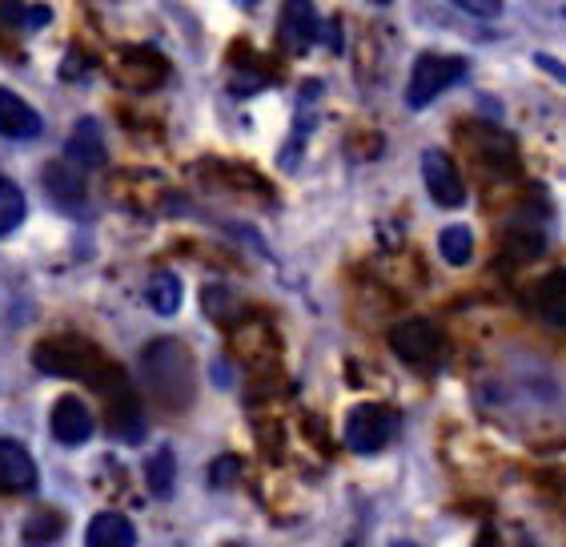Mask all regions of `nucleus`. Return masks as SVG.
I'll list each match as a JSON object with an SVG mask.
<instances>
[{"mask_svg": "<svg viewBox=\"0 0 566 547\" xmlns=\"http://www.w3.org/2000/svg\"><path fill=\"white\" fill-rule=\"evenodd\" d=\"M33 362L36 371L44 374H56V379H85V383L101 386V391L109 394L113 386L129 383L125 374L113 367L105 354H97L93 347H88L85 339H49L41 342L33 351Z\"/></svg>", "mask_w": 566, "mask_h": 547, "instance_id": "nucleus-1", "label": "nucleus"}, {"mask_svg": "<svg viewBox=\"0 0 566 547\" xmlns=\"http://www.w3.org/2000/svg\"><path fill=\"white\" fill-rule=\"evenodd\" d=\"M142 374H145V386H149L165 406L181 411V406L193 403V386H197L193 359H189V351L181 342H174V339L149 342L142 354Z\"/></svg>", "mask_w": 566, "mask_h": 547, "instance_id": "nucleus-2", "label": "nucleus"}, {"mask_svg": "<svg viewBox=\"0 0 566 547\" xmlns=\"http://www.w3.org/2000/svg\"><path fill=\"white\" fill-rule=\"evenodd\" d=\"M462 73H467V61H462V56L422 53L415 61L410 85H406V105H410V110H426V105H430L434 97H442Z\"/></svg>", "mask_w": 566, "mask_h": 547, "instance_id": "nucleus-3", "label": "nucleus"}, {"mask_svg": "<svg viewBox=\"0 0 566 547\" xmlns=\"http://www.w3.org/2000/svg\"><path fill=\"white\" fill-rule=\"evenodd\" d=\"M398 431V415L381 403H358L346 415V447L358 455H378Z\"/></svg>", "mask_w": 566, "mask_h": 547, "instance_id": "nucleus-4", "label": "nucleus"}, {"mask_svg": "<svg viewBox=\"0 0 566 547\" xmlns=\"http://www.w3.org/2000/svg\"><path fill=\"white\" fill-rule=\"evenodd\" d=\"M390 351L410 367H430L442 359V330L426 318H410L390 330Z\"/></svg>", "mask_w": 566, "mask_h": 547, "instance_id": "nucleus-5", "label": "nucleus"}, {"mask_svg": "<svg viewBox=\"0 0 566 547\" xmlns=\"http://www.w3.org/2000/svg\"><path fill=\"white\" fill-rule=\"evenodd\" d=\"M317 37H322V17H317L314 0H282V12H277V41H282L285 53L302 56Z\"/></svg>", "mask_w": 566, "mask_h": 547, "instance_id": "nucleus-6", "label": "nucleus"}, {"mask_svg": "<svg viewBox=\"0 0 566 547\" xmlns=\"http://www.w3.org/2000/svg\"><path fill=\"white\" fill-rule=\"evenodd\" d=\"M422 182H426V194L434 197V206L458 209L467 202L462 174H458V165L450 162V154H442V149H426L422 154Z\"/></svg>", "mask_w": 566, "mask_h": 547, "instance_id": "nucleus-7", "label": "nucleus"}, {"mask_svg": "<svg viewBox=\"0 0 566 547\" xmlns=\"http://www.w3.org/2000/svg\"><path fill=\"white\" fill-rule=\"evenodd\" d=\"M49 427H53V438L56 443H65V447H81L93 438L97 423H93V411H88L81 399L65 394V399H56L53 415H49Z\"/></svg>", "mask_w": 566, "mask_h": 547, "instance_id": "nucleus-8", "label": "nucleus"}, {"mask_svg": "<svg viewBox=\"0 0 566 547\" xmlns=\"http://www.w3.org/2000/svg\"><path fill=\"white\" fill-rule=\"evenodd\" d=\"M36 483H41V471L33 455L17 438H0V492L24 495L36 492Z\"/></svg>", "mask_w": 566, "mask_h": 547, "instance_id": "nucleus-9", "label": "nucleus"}, {"mask_svg": "<svg viewBox=\"0 0 566 547\" xmlns=\"http://www.w3.org/2000/svg\"><path fill=\"white\" fill-rule=\"evenodd\" d=\"M41 130H44L41 113L24 97H17L12 89H0V137H9V142H33V137H41Z\"/></svg>", "mask_w": 566, "mask_h": 547, "instance_id": "nucleus-10", "label": "nucleus"}, {"mask_svg": "<svg viewBox=\"0 0 566 547\" xmlns=\"http://www.w3.org/2000/svg\"><path fill=\"white\" fill-rule=\"evenodd\" d=\"M109 411H105V423H109V431L117 438H125V443H137V438L145 435V419H142V406H137V394H133L129 383L113 386L109 394Z\"/></svg>", "mask_w": 566, "mask_h": 547, "instance_id": "nucleus-11", "label": "nucleus"}, {"mask_svg": "<svg viewBox=\"0 0 566 547\" xmlns=\"http://www.w3.org/2000/svg\"><path fill=\"white\" fill-rule=\"evenodd\" d=\"M65 154H69V162L81 165V169H101V165H105V133H101L97 117L76 121L73 133H69Z\"/></svg>", "mask_w": 566, "mask_h": 547, "instance_id": "nucleus-12", "label": "nucleus"}, {"mask_svg": "<svg viewBox=\"0 0 566 547\" xmlns=\"http://www.w3.org/2000/svg\"><path fill=\"white\" fill-rule=\"evenodd\" d=\"M120 78L133 89H157L165 81V61L157 49H129L120 61Z\"/></svg>", "mask_w": 566, "mask_h": 547, "instance_id": "nucleus-13", "label": "nucleus"}, {"mask_svg": "<svg viewBox=\"0 0 566 547\" xmlns=\"http://www.w3.org/2000/svg\"><path fill=\"white\" fill-rule=\"evenodd\" d=\"M137 544V531L125 515L117 512H101L93 515V524L85 531V547H133Z\"/></svg>", "mask_w": 566, "mask_h": 547, "instance_id": "nucleus-14", "label": "nucleus"}, {"mask_svg": "<svg viewBox=\"0 0 566 547\" xmlns=\"http://www.w3.org/2000/svg\"><path fill=\"white\" fill-rule=\"evenodd\" d=\"M181 278H177L174 270H157L145 282V302H149V310L153 314H161V318H169V314H177L181 310Z\"/></svg>", "mask_w": 566, "mask_h": 547, "instance_id": "nucleus-15", "label": "nucleus"}, {"mask_svg": "<svg viewBox=\"0 0 566 547\" xmlns=\"http://www.w3.org/2000/svg\"><path fill=\"white\" fill-rule=\"evenodd\" d=\"M534 307L546 322H555V327H566V270L546 274L543 282L534 286Z\"/></svg>", "mask_w": 566, "mask_h": 547, "instance_id": "nucleus-16", "label": "nucleus"}, {"mask_svg": "<svg viewBox=\"0 0 566 547\" xmlns=\"http://www.w3.org/2000/svg\"><path fill=\"white\" fill-rule=\"evenodd\" d=\"M44 189H49L61 206H73V202H81V197H85V177L76 174L73 165L53 162L49 169H44Z\"/></svg>", "mask_w": 566, "mask_h": 547, "instance_id": "nucleus-17", "label": "nucleus"}, {"mask_svg": "<svg viewBox=\"0 0 566 547\" xmlns=\"http://www.w3.org/2000/svg\"><path fill=\"white\" fill-rule=\"evenodd\" d=\"M145 483H149V492L157 495V499H165V495H174V483H177V460L169 447H157L145 460Z\"/></svg>", "mask_w": 566, "mask_h": 547, "instance_id": "nucleus-18", "label": "nucleus"}, {"mask_svg": "<svg viewBox=\"0 0 566 547\" xmlns=\"http://www.w3.org/2000/svg\"><path fill=\"white\" fill-rule=\"evenodd\" d=\"M21 221H24V194H21V186H17V182H9V177H0V238L17 230Z\"/></svg>", "mask_w": 566, "mask_h": 547, "instance_id": "nucleus-19", "label": "nucleus"}, {"mask_svg": "<svg viewBox=\"0 0 566 547\" xmlns=\"http://www.w3.org/2000/svg\"><path fill=\"white\" fill-rule=\"evenodd\" d=\"M438 250H442V258L450 266H467L470 254H474V234L467 226H447V230L438 234Z\"/></svg>", "mask_w": 566, "mask_h": 547, "instance_id": "nucleus-20", "label": "nucleus"}, {"mask_svg": "<svg viewBox=\"0 0 566 547\" xmlns=\"http://www.w3.org/2000/svg\"><path fill=\"white\" fill-rule=\"evenodd\" d=\"M458 9H467L470 17H499L502 0H454Z\"/></svg>", "mask_w": 566, "mask_h": 547, "instance_id": "nucleus-21", "label": "nucleus"}, {"mask_svg": "<svg viewBox=\"0 0 566 547\" xmlns=\"http://www.w3.org/2000/svg\"><path fill=\"white\" fill-rule=\"evenodd\" d=\"M24 4L21 0H4V4H0V24H9V29H24Z\"/></svg>", "mask_w": 566, "mask_h": 547, "instance_id": "nucleus-22", "label": "nucleus"}, {"mask_svg": "<svg viewBox=\"0 0 566 547\" xmlns=\"http://www.w3.org/2000/svg\"><path fill=\"white\" fill-rule=\"evenodd\" d=\"M53 21V9H49V4H33V9L24 12V29H29V33H36V29H44V24Z\"/></svg>", "mask_w": 566, "mask_h": 547, "instance_id": "nucleus-23", "label": "nucleus"}, {"mask_svg": "<svg viewBox=\"0 0 566 547\" xmlns=\"http://www.w3.org/2000/svg\"><path fill=\"white\" fill-rule=\"evenodd\" d=\"M538 65H543V69H551V73H558V78L566 81V65H558V61H551V56H538Z\"/></svg>", "mask_w": 566, "mask_h": 547, "instance_id": "nucleus-24", "label": "nucleus"}, {"mask_svg": "<svg viewBox=\"0 0 566 547\" xmlns=\"http://www.w3.org/2000/svg\"><path fill=\"white\" fill-rule=\"evenodd\" d=\"M474 547H494V544H491V539H479V544H474Z\"/></svg>", "mask_w": 566, "mask_h": 547, "instance_id": "nucleus-25", "label": "nucleus"}, {"mask_svg": "<svg viewBox=\"0 0 566 547\" xmlns=\"http://www.w3.org/2000/svg\"><path fill=\"white\" fill-rule=\"evenodd\" d=\"M238 4H245V9H250V4H253V0H238Z\"/></svg>", "mask_w": 566, "mask_h": 547, "instance_id": "nucleus-26", "label": "nucleus"}, {"mask_svg": "<svg viewBox=\"0 0 566 547\" xmlns=\"http://www.w3.org/2000/svg\"><path fill=\"white\" fill-rule=\"evenodd\" d=\"M390 547H415V544H390Z\"/></svg>", "mask_w": 566, "mask_h": 547, "instance_id": "nucleus-27", "label": "nucleus"}, {"mask_svg": "<svg viewBox=\"0 0 566 547\" xmlns=\"http://www.w3.org/2000/svg\"><path fill=\"white\" fill-rule=\"evenodd\" d=\"M374 4H390V0H374Z\"/></svg>", "mask_w": 566, "mask_h": 547, "instance_id": "nucleus-28", "label": "nucleus"}, {"mask_svg": "<svg viewBox=\"0 0 566 547\" xmlns=\"http://www.w3.org/2000/svg\"><path fill=\"white\" fill-rule=\"evenodd\" d=\"M229 547H238V544H229Z\"/></svg>", "mask_w": 566, "mask_h": 547, "instance_id": "nucleus-29", "label": "nucleus"}]
</instances>
